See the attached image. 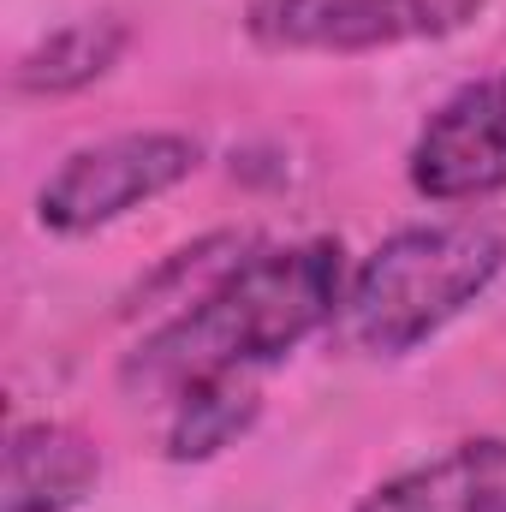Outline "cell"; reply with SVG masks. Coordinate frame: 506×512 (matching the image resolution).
Segmentation results:
<instances>
[{
	"label": "cell",
	"instance_id": "1",
	"mask_svg": "<svg viewBox=\"0 0 506 512\" xmlns=\"http://www.w3.org/2000/svg\"><path fill=\"white\" fill-rule=\"evenodd\" d=\"M340 298L346 262L334 239L251 251L197 298H185L173 322L137 340V352L120 364V387L131 399H179L191 382L274 364L322 322H334Z\"/></svg>",
	"mask_w": 506,
	"mask_h": 512
},
{
	"label": "cell",
	"instance_id": "2",
	"mask_svg": "<svg viewBox=\"0 0 506 512\" xmlns=\"http://www.w3.org/2000/svg\"><path fill=\"white\" fill-rule=\"evenodd\" d=\"M506 268V239L477 221L399 227L358 262L340 298V334L364 358H405L471 310Z\"/></svg>",
	"mask_w": 506,
	"mask_h": 512
},
{
	"label": "cell",
	"instance_id": "3",
	"mask_svg": "<svg viewBox=\"0 0 506 512\" xmlns=\"http://www.w3.org/2000/svg\"><path fill=\"white\" fill-rule=\"evenodd\" d=\"M197 161H203V149L185 131H126L108 143H84L36 191V221L66 239L96 233L131 209L167 197L173 185H185L197 173Z\"/></svg>",
	"mask_w": 506,
	"mask_h": 512
},
{
	"label": "cell",
	"instance_id": "4",
	"mask_svg": "<svg viewBox=\"0 0 506 512\" xmlns=\"http://www.w3.org/2000/svg\"><path fill=\"white\" fill-rule=\"evenodd\" d=\"M483 0H251L245 30L274 54H370L453 36Z\"/></svg>",
	"mask_w": 506,
	"mask_h": 512
},
{
	"label": "cell",
	"instance_id": "5",
	"mask_svg": "<svg viewBox=\"0 0 506 512\" xmlns=\"http://www.w3.org/2000/svg\"><path fill=\"white\" fill-rule=\"evenodd\" d=\"M405 173L429 203H471L506 191V72L447 96L417 131Z\"/></svg>",
	"mask_w": 506,
	"mask_h": 512
},
{
	"label": "cell",
	"instance_id": "6",
	"mask_svg": "<svg viewBox=\"0 0 506 512\" xmlns=\"http://www.w3.org/2000/svg\"><path fill=\"white\" fill-rule=\"evenodd\" d=\"M358 512H506V435L459 441L376 483Z\"/></svg>",
	"mask_w": 506,
	"mask_h": 512
},
{
	"label": "cell",
	"instance_id": "7",
	"mask_svg": "<svg viewBox=\"0 0 506 512\" xmlns=\"http://www.w3.org/2000/svg\"><path fill=\"white\" fill-rule=\"evenodd\" d=\"M102 477V453L72 423H18L6 435L0 512H72Z\"/></svg>",
	"mask_w": 506,
	"mask_h": 512
},
{
	"label": "cell",
	"instance_id": "8",
	"mask_svg": "<svg viewBox=\"0 0 506 512\" xmlns=\"http://www.w3.org/2000/svg\"><path fill=\"white\" fill-rule=\"evenodd\" d=\"M126 48V24L120 18H78L54 36H42L18 66H12V84L24 96H66V90H84L96 84Z\"/></svg>",
	"mask_w": 506,
	"mask_h": 512
},
{
	"label": "cell",
	"instance_id": "9",
	"mask_svg": "<svg viewBox=\"0 0 506 512\" xmlns=\"http://www.w3.org/2000/svg\"><path fill=\"white\" fill-rule=\"evenodd\" d=\"M251 423H256V387L245 382V370H233V376H209V382H191L179 399H173L167 459H179V465L215 459V453L233 447Z\"/></svg>",
	"mask_w": 506,
	"mask_h": 512
}]
</instances>
